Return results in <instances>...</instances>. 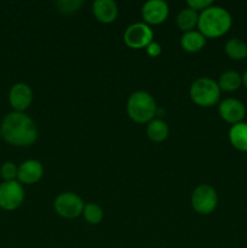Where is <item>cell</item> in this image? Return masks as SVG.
<instances>
[{
  "label": "cell",
  "instance_id": "cell-11",
  "mask_svg": "<svg viewBox=\"0 0 247 248\" xmlns=\"http://www.w3.org/2000/svg\"><path fill=\"white\" fill-rule=\"evenodd\" d=\"M218 111H219L220 118L225 123L232 124V125L242 123L245 115H246V108H245L244 103L235 98H227L220 102Z\"/></svg>",
  "mask_w": 247,
  "mask_h": 248
},
{
  "label": "cell",
  "instance_id": "cell-8",
  "mask_svg": "<svg viewBox=\"0 0 247 248\" xmlns=\"http://www.w3.org/2000/svg\"><path fill=\"white\" fill-rule=\"evenodd\" d=\"M24 188L18 181L2 182L0 184V208L5 211H15L24 201Z\"/></svg>",
  "mask_w": 247,
  "mask_h": 248
},
{
  "label": "cell",
  "instance_id": "cell-2",
  "mask_svg": "<svg viewBox=\"0 0 247 248\" xmlns=\"http://www.w3.org/2000/svg\"><path fill=\"white\" fill-rule=\"evenodd\" d=\"M232 18L228 10L220 6H210L199 14L198 29L205 38H219L232 28Z\"/></svg>",
  "mask_w": 247,
  "mask_h": 248
},
{
  "label": "cell",
  "instance_id": "cell-24",
  "mask_svg": "<svg viewBox=\"0 0 247 248\" xmlns=\"http://www.w3.org/2000/svg\"><path fill=\"white\" fill-rule=\"evenodd\" d=\"M145 50H147L148 56H150V57H159L162 52L161 45H160L159 43H155V41L150 43L149 45L145 47Z\"/></svg>",
  "mask_w": 247,
  "mask_h": 248
},
{
  "label": "cell",
  "instance_id": "cell-16",
  "mask_svg": "<svg viewBox=\"0 0 247 248\" xmlns=\"http://www.w3.org/2000/svg\"><path fill=\"white\" fill-rule=\"evenodd\" d=\"M169 125L162 119H153L147 126V136L152 142H164L169 137Z\"/></svg>",
  "mask_w": 247,
  "mask_h": 248
},
{
  "label": "cell",
  "instance_id": "cell-1",
  "mask_svg": "<svg viewBox=\"0 0 247 248\" xmlns=\"http://www.w3.org/2000/svg\"><path fill=\"white\" fill-rule=\"evenodd\" d=\"M1 137L15 147H29L38 138V128L33 119L26 113L11 111L0 125Z\"/></svg>",
  "mask_w": 247,
  "mask_h": 248
},
{
  "label": "cell",
  "instance_id": "cell-14",
  "mask_svg": "<svg viewBox=\"0 0 247 248\" xmlns=\"http://www.w3.org/2000/svg\"><path fill=\"white\" fill-rule=\"evenodd\" d=\"M182 48L186 52L195 53L199 52L206 45V38L199 31H186L181 38Z\"/></svg>",
  "mask_w": 247,
  "mask_h": 248
},
{
  "label": "cell",
  "instance_id": "cell-18",
  "mask_svg": "<svg viewBox=\"0 0 247 248\" xmlns=\"http://www.w3.org/2000/svg\"><path fill=\"white\" fill-rule=\"evenodd\" d=\"M218 86H219L220 91L227 92H234L240 89L242 85V77L235 70H228L224 72L218 79Z\"/></svg>",
  "mask_w": 247,
  "mask_h": 248
},
{
  "label": "cell",
  "instance_id": "cell-15",
  "mask_svg": "<svg viewBox=\"0 0 247 248\" xmlns=\"http://www.w3.org/2000/svg\"><path fill=\"white\" fill-rule=\"evenodd\" d=\"M229 140L235 149L247 152V124L239 123L232 125L229 131Z\"/></svg>",
  "mask_w": 247,
  "mask_h": 248
},
{
  "label": "cell",
  "instance_id": "cell-6",
  "mask_svg": "<svg viewBox=\"0 0 247 248\" xmlns=\"http://www.w3.org/2000/svg\"><path fill=\"white\" fill-rule=\"evenodd\" d=\"M56 213L65 219H74L82 215L85 202L77 194L65 191L57 195L53 201Z\"/></svg>",
  "mask_w": 247,
  "mask_h": 248
},
{
  "label": "cell",
  "instance_id": "cell-17",
  "mask_svg": "<svg viewBox=\"0 0 247 248\" xmlns=\"http://www.w3.org/2000/svg\"><path fill=\"white\" fill-rule=\"evenodd\" d=\"M199 21V14L195 10L190 9V7H184L177 15V26L182 31L186 33V31H194L195 27H198Z\"/></svg>",
  "mask_w": 247,
  "mask_h": 248
},
{
  "label": "cell",
  "instance_id": "cell-19",
  "mask_svg": "<svg viewBox=\"0 0 247 248\" xmlns=\"http://www.w3.org/2000/svg\"><path fill=\"white\" fill-rule=\"evenodd\" d=\"M224 51L229 58L234 61H242L247 57V44L239 38H232L227 41Z\"/></svg>",
  "mask_w": 247,
  "mask_h": 248
},
{
  "label": "cell",
  "instance_id": "cell-22",
  "mask_svg": "<svg viewBox=\"0 0 247 248\" xmlns=\"http://www.w3.org/2000/svg\"><path fill=\"white\" fill-rule=\"evenodd\" d=\"M17 174H18V167L14 162L6 161L0 167V176L4 182L17 181Z\"/></svg>",
  "mask_w": 247,
  "mask_h": 248
},
{
  "label": "cell",
  "instance_id": "cell-9",
  "mask_svg": "<svg viewBox=\"0 0 247 248\" xmlns=\"http://www.w3.org/2000/svg\"><path fill=\"white\" fill-rule=\"evenodd\" d=\"M169 5L164 0H148L142 6V17L144 23H147L148 26L164 23L169 17Z\"/></svg>",
  "mask_w": 247,
  "mask_h": 248
},
{
  "label": "cell",
  "instance_id": "cell-25",
  "mask_svg": "<svg viewBox=\"0 0 247 248\" xmlns=\"http://www.w3.org/2000/svg\"><path fill=\"white\" fill-rule=\"evenodd\" d=\"M242 84H244L245 87L247 89V70L244 73V75H242Z\"/></svg>",
  "mask_w": 247,
  "mask_h": 248
},
{
  "label": "cell",
  "instance_id": "cell-10",
  "mask_svg": "<svg viewBox=\"0 0 247 248\" xmlns=\"http://www.w3.org/2000/svg\"><path fill=\"white\" fill-rule=\"evenodd\" d=\"M33 90L24 82H17L9 92V102L14 111L24 113L33 102Z\"/></svg>",
  "mask_w": 247,
  "mask_h": 248
},
{
  "label": "cell",
  "instance_id": "cell-20",
  "mask_svg": "<svg viewBox=\"0 0 247 248\" xmlns=\"http://www.w3.org/2000/svg\"><path fill=\"white\" fill-rule=\"evenodd\" d=\"M82 216H84L85 220H86L89 224L96 225L103 220L104 213L103 210L99 205L93 202H89L85 205L84 211H82Z\"/></svg>",
  "mask_w": 247,
  "mask_h": 248
},
{
  "label": "cell",
  "instance_id": "cell-21",
  "mask_svg": "<svg viewBox=\"0 0 247 248\" xmlns=\"http://www.w3.org/2000/svg\"><path fill=\"white\" fill-rule=\"evenodd\" d=\"M82 4H84L82 0H58L55 2V6L62 15H72L79 11Z\"/></svg>",
  "mask_w": 247,
  "mask_h": 248
},
{
  "label": "cell",
  "instance_id": "cell-13",
  "mask_svg": "<svg viewBox=\"0 0 247 248\" xmlns=\"http://www.w3.org/2000/svg\"><path fill=\"white\" fill-rule=\"evenodd\" d=\"M92 12L101 23H113L119 14L118 5L113 0H96L92 4Z\"/></svg>",
  "mask_w": 247,
  "mask_h": 248
},
{
  "label": "cell",
  "instance_id": "cell-12",
  "mask_svg": "<svg viewBox=\"0 0 247 248\" xmlns=\"http://www.w3.org/2000/svg\"><path fill=\"white\" fill-rule=\"evenodd\" d=\"M44 176V166L38 160H26L18 166L17 181L21 184L38 183Z\"/></svg>",
  "mask_w": 247,
  "mask_h": 248
},
{
  "label": "cell",
  "instance_id": "cell-26",
  "mask_svg": "<svg viewBox=\"0 0 247 248\" xmlns=\"http://www.w3.org/2000/svg\"><path fill=\"white\" fill-rule=\"evenodd\" d=\"M0 138H1V130H0Z\"/></svg>",
  "mask_w": 247,
  "mask_h": 248
},
{
  "label": "cell",
  "instance_id": "cell-23",
  "mask_svg": "<svg viewBox=\"0 0 247 248\" xmlns=\"http://www.w3.org/2000/svg\"><path fill=\"white\" fill-rule=\"evenodd\" d=\"M213 1L212 0H188L186 1V6L190 7V9L195 10L196 12L208 9L210 6H212Z\"/></svg>",
  "mask_w": 247,
  "mask_h": 248
},
{
  "label": "cell",
  "instance_id": "cell-4",
  "mask_svg": "<svg viewBox=\"0 0 247 248\" xmlns=\"http://www.w3.org/2000/svg\"><path fill=\"white\" fill-rule=\"evenodd\" d=\"M190 98L196 106L208 108L218 103L220 97V89L215 80L210 78H199L191 84L189 90Z\"/></svg>",
  "mask_w": 247,
  "mask_h": 248
},
{
  "label": "cell",
  "instance_id": "cell-3",
  "mask_svg": "<svg viewBox=\"0 0 247 248\" xmlns=\"http://www.w3.org/2000/svg\"><path fill=\"white\" fill-rule=\"evenodd\" d=\"M126 110L135 123L148 124L156 116V102L149 92L136 91L128 97Z\"/></svg>",
  "mask_w": 247,
  "mask_h": 248
},
{
  "label": "cell",
  "instance_id": "cell-7",
  "mask_svg": "<svg viewBox=\"0 0 247 248\" xmlns=\"http://www.w3.org/2000/svg\"><path fill=\"white\" fill-rule=\"evenodd\" d=\"M154 33L150 26L144 22H136L130 24L124 33V41L131 48H144L153 43Z\"/></svg>",
  "mask_w": 247,
  "mask_h": 248
},
{
  "label": "cell",
  "instance_id": "cell-5",
  "mask_svg": "<svg viewBox=\"0 0 247 248\" xmlns=\"http://www.w3.org/2000/svg\"><path fill=\"white\" fill-rule=\"evenodd\" d=\"M218 194L208 184H200L191 194V207L196 213L202 216L211 215L217 208Z\"/></svg>",
  "mask_w": 247,
  "mask_h": 248
}]
</instances>
